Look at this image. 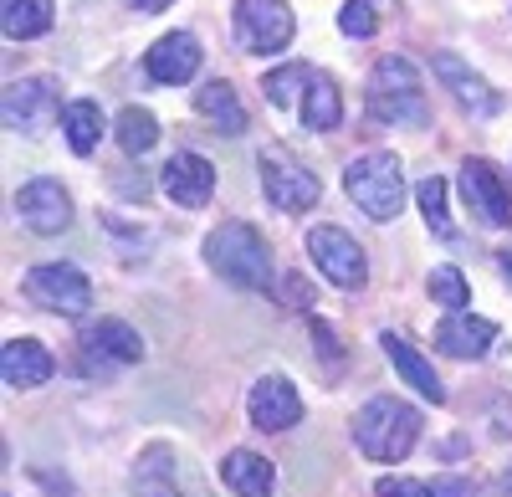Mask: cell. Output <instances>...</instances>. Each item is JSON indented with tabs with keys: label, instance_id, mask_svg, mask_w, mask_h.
<instances>
[{
	"label": "cell",
	"instance_id": "cell-1",
	"mask_svg": "<svg viewBox=\"0 0 512 497\" xmlns=\"http://www.w3.org/2000/svg\"><path fill=\"white\" fill-rule=\"evenodd\" d=\"M205 267L241 293H272V252L251 221H221L205 236Z\"/></svg>",
	"mask_w": 512,
	"mask_h": 497
},
{
	"label": "cell",
	"instance_id": "cell-2",
	"mask_svg": "<svg viewBox=\"0 0 512 497\" xmlns=\"http://www.w3.org/2000/svg\"><path fill=\"white\" fill-rule=\"evenodd\" d=\"M420 426H425V416L410 400L374 395V400H364V410L354 416V446L364 451L369 462H379V467H400L415 451V441H420Z\"/></svg>",
	"mask_w": 512,
	"mask_h": 497
},
{
	"label": "cell",
	"instance_id": "cell-3",
	"mask_svg": "<svg viewBox=\"0 0 512 497\" xmlns=\"http://www.w3.org/2000/svg\"><path fill=\"white\" fill-rule=\"evenodd\" d=\"M364 113H369V123H431L420 67L410 57H379L369 67Z\"/></svg>",
	"mask_w": 512,
	"mask_h": 497
},
{
	"label": "cell",
	"instance_id": "cell-4",
	"mask_svg": "<svg viewBox=\"0 0 512 497\" xmlns=\"http://www.w3.org/2000/svg\"><path fill=\"white\" fill-rule=\"evenodd\" d=\"M344 190L349 200L359 205V211L369 221H395L400 216V205H405V175H400V159L395 154H359L349 170H344Z\"/></svg>",
	"mask_w": 512,
	"mask_h": 497
},
{
	"label": "cell",
	"instance_id": "cell-5",
	"mask_svg": "<svg viewBox=\"0 0 512 497\" xmlns=\"http://www.w3.org/2000/svg\"><path fill=\"white\" fill-rule=\"evenodd\" d=\"M21 293L36 303V308H47V313H62V318H82L93 308V282L82 267L72 262H47V267H31L21 277Z\"/></svg>",
	"mask_w": 512,
	"mask_h": 497
},
{
	"label": "cell",
	"instance_id": "cell-6",
	"mask_svg": "<svg viewBox=\"0 0 512 497\" xmlns=\"http://www.w3.org/2000/svg\"><path fill=\"white\" fill-rule=\"evenodd\" d=\"M297 16L287 0H236V41L251 57H277L292 47Z\"/></svg>",
	"mask_w": 512,
	"mask_h": 497
},
{
	"label": "cell",
	"instance_id": "cell-7",
	"mask_svg": "<svg viewBox=\"0 0 512 497\" xmlns=\"http://www.w3.org/2000/svg\"><path fill=\"white\" fill-rule=\"evenodd\" d=\"M0 113H6V129H16V134H47L67 113L62 82L57 77H16L6 98H0Z\"/></svg>",
	"mask_w": 512,
	"mask_h": 497
},
{
	"label": "cell",
	"instance_id": "cell-8",
	"mask_svg": "<svg viewBox=\"0 0 512 497\" xmlns=\"http://www.w3.org/2000/svg\"><path fill=\"white\" fill-rule=\"evenodd\" d=\"M77 354L88 375H113V369H128L144 359V334L123 318H98L77 334Z\"/></svg>",
	"mask_w": 512,
	"mask_h": 497
},
{
	"label": "cell",
	"instance_id": "cell-9",
	"mask_svg": "<svg viewBox=\"0 0 512 497\" xmlns=\"http://www.w3.org/2000/svg\"><path fill=\"white\" fill-rule=\"evenodd\" d=\"M308 257H313V267H318L333 287H344V293H359L364 277H369L364 246H359L344 226H313V231H308Z\"/></svg>",
	"mask_w": 512,
	"mask_h": 497
},
{
	"label": "cell",
	"instance_id": "cell-10",
	"mask_svg": "<svg viewBox=\"0 0 512 497\" xmlns=\"http://www.w3.org/2000/svg\"><path fill=\"white\" fill-rule=\"evenodd\" d=\"M256 170H262L267 200L277 205V211H287V216L308 211V205H318V195H323L318 175L303 170V164H297L287 149H262V154H256Z\"/></svg>",
	"mask_w": 512,
	"mask_h": 497
},
{
	"label": "cell",
	"instance_id": "cell-11",
	"mask_svg": "<svg viewBox=\"0 0 512 497\" xmlns=\"http://www.w3.org/2000/svg\"><path fill=\"white\" fill-rule=\"evenodd\" d=\"M461 200L482 226H492V231L512 226V190H507V180L492 159H466L461 164Z\"/></svg>",
	"mask_w": 512,
	"mask_h": 497
},
{
	"label": "cell",
	"instance_id": "cell-12",
	"mask_svg": "<svg viewBox=\"0 0 512 497\" xmlns=\"http://www.w3.org/2000/svg\"><path fill=\"white\" fill-rule=\"evenodd\" d=\"M16 216L36 231V236H57L72 226V195L62 190V180L36 175L16 190Z\"/></svg>",
	"mask_w": 512,
	"mask_h": 497
},
{
	"label": "cell",
	"instance_id": "cell-13",
	"mask_svg": "<svg viewBox=\"0 0 512 497\" xmlns=\"http://www.w3.org/2000/svg\"><path fill=\"white\" fill-rule=\"evenodd\" d=\"M246 416L256 431H292L303 421V395H297L287 375H262L246 395Z\"/></svg>",
	"mask_w": 512,
	"mask_h": 497
},
{
	"label": "cell",
	"instance_id": "cell-14",
	"mask_svg": "<svg viewBox=\"0 0 512 497\" xmlns=\"http://www.w3.org/2000/svg\"><path fill=\"white\" fill-rule=\"evenodd\" d=\"M431 72L441 77V88H451V98L472 113V118H497V113H502V93L492 88L482 72L466 67L456 52H436V57H431Z\"/></svg>",
	"mask_w": 512,
	"mask_h": 497
},
{
	"label": "cell",
	"instance_id": "cell-15",
	"mask_svg": "<svg viewBox=\"0 0 512 497\" xmlns=\"http://www.w3.org/2000/svg\"><path fill=\"white\" fill-rule=\"evenodd\" d=\"M159 185H164V195L175 200V205H185V211H205L210 195H216V164H210L205 154L180 149L175 159L164 164Z\"/></svg>",
	"mask_w": 512,
	"mask_h": 497
},
{
	"label": "cell",
	"instance_id": "cell-16",
	"mask_svg": "<svg viewBox=\"0 0 512 497\" xmlns=\"http://www.w3.org/2000/svg\"><path fill=\"white\" fill-rule=\"evenodd\" d=\"M144 72H149V82H159V88H180V82H190L200 72V41L190 31L159 36L144 52Z\"/></svg>",
	"mask_w": 512,
	"mask_h": 497
},
{
	"label": "cell",
	"instance_id": "cell-17",
	"mask_svg": "<svg viewBox=\"0 0 512 497\" xmlns=\"http://www.w3.org/2000/svg\"><path fill=\"white\" fill-rule=\"evenodd\" d=\"M497 344V323L477 318V313H446L436 323V349L446 359H482Z\"/></svg>",
	"mask_w": 512,
	"mask_h": 497
},
{
	"label": "cell",
	"instance_id": "cell-18",
	"mask_svg": "<svg viewBox=\"0 0 512 497\" xmlns=\"http://www.w3.org/2000/svg\"><path fill=\"white\" fill-rule=\"evenodd\" d=\"M379 349L384 354H390V364L400 369V375H405V385L415 390V395H425V400H431V405H441L446 400V385H441V375H436V369H431V359H425L405 334H395V328H384V334H379Z\"/></svg>",
	"mask_w": 512,
	"mask_h": 497
},
{
	"label": "cell",
	"instance_id": "cell-19",
	"mask_svg": "<svg viewBox=\"0 0 512 497\" xmlns=\"http://www.w3.org/2000/svg\"><path fill=\"white\" fill-rule=\"evenodd\" d=\"M0 375H6L11 390H36L57 375V359L36 339H6V349H0Z\"/></svg>",
	"mask_w": 512,
	"mask_h": 497
},
{
	"label": "cell",
	"instance_id": "cell-20",
	"mask_svg": "<svg viewBox=\"0 0 512 497\" xmlns=\"http://www.w3.org/2000/svg\"><path fill=\"white\" fill-rule=\"evenodd\" d=\"M221 477H226V487H231L236 497H272V487H277V467L262 457V451H251V446L226 451Z\"/></svg>",
	"mask_w": 512,
	"mask_h": 497
},
{
	"label": "cell",
	"instance_id": "cell-21",
	"mask_svg": "<svg viewBox=\"0 0 512 497\" xmlns=\"http://www.w3.org/2000/svg\"><path fill=\"white\" fill-rule=\"evenodd\" d=\"M195 113L200 118H210L221 134H246V108H241V98H236V88L226 77H210V82H200L195 88Z\"/></svg>",
	"mask_w": 512,
	"mask_h": 497
},
{
	"label": "cell",
	"instance_id": "cell-22",
	"mask_svg": "<svg viewBox=\"0 0 512 497\" xmlns=\"http://www.w3.org/2000/svg\"><path fill=\"white\" fill-rule=\"evenodd\" d=\"M303 123L313 134H333L344 123V93L328 72H313L308 77V93H303Z\"/></svg>",
	"mask_w": 512,
	"mask_h": 497
},
{
	"label": "cell",
	"instance_id": "cell-23",
	"mask_svg": "<svg viewBox=\"0 0 512 497\" xmlns=\"http://www.w3.org/2000/svg\"><path fill=\"white\" fill-rule=\"evenodd\" d=\"M57 21L52 0H0V26H6L11 41H31V36H47Z\"/></svg>",
	"mask_w": 512,
	"mask_h": 497
},
{
	"label": "cell",
	"instance_id": "cell-24",
	"mask_svg": "<svg viewBox=\"0 0 512 497\" xmlns=\"http://www.w3.org/2000/svg\"><path fill=\"white\" fill-rule=\"evenodd\" d=\"M113 139H118V149H123L128 159H144V154L159 144V118H154L149 108H139V103H128V108L113 118Z\"/></svg>",
	"mask_w": 512,
	"mask_h": 497
},
{
	"label": "cell",
	"instance_id": "cell-25",
	"mask_svg": "<svg viewBox=\"0 0 512 497\" xmlns=\"http://www.w3.org/2000/svg\"><path fill=\"white\" fill-rule=\"evenodd\" d=\"M62 129H67L72 154L88 159V154L103 144V108H98L93 98H72V103H67V113H62Z\"/></svg>",
	"mask_w": 512,
	"mask_h": 497
},
{
	"label": "cell",
	"instance_id": "cell-26",
	"mask_svg": "<svg viewBox=\"0 0 512 497\" xmlns=\"http://www.w3.org/2000/svg\"><path fill=\"white\" fill-rule=\"evenodd\" d=\"M415 200H420V216H425V226H431V236L456 241V226H451V216H446V180H441V175H425V180L415 185Z\"/></svg>",
	"mask_w": 512,
	"mask_h": 497
},
{
	"label": "cell",
	"instance_id": "cell-27",
	"mask_svg": "<svg viewBox=\"0 0 512 497\" xmlns=\"http://www.w3.org/2000/svg\"><path fill=\"white\" fill-rule=\"evenodd\" d=\"M169 467H175V457H169L164 446H149L144 462L134 467V492L139 497H169Z\"/></svg>",
	"mask_w": 512,
	"mask_h": 497
},
{
	"label": "cell",
	"instance_id": "cell-28",
	"mask_svg": "<svg viewBox=\"0 0 512 497\" xmlns=\"http://www.w3.org/2000/svg\"><path fill=\"white\" fill-rule=\"evenodd\" d=\"M425 293H431L441 308H451V313H466V298H472V287H466L461 267H431V277H425Z\"/></svg>",
	"mask_w": 512,
	"mask_h": 497
},
{
	"label": "cell",
	"instance_id": "cell-29",
	"mask_svg": "<svg viewBox=\"0 0 512 497\" xmlns=\"http://www.w3.org/2000/svg\"><path fill=\"white\" fill-rule=\"evenodd\" d=\"M308 67L303 62H287V67H277V72H267L262 77V93H267V103H277V108H287L292 98H297V88H308Z\"/></svg>",
	"mask_w": 512,
	"mask_h": 497
},
{
	"label": "cell",
	"instance_id": "cell-30",
	"mask_svg": "<svg viewBox=\"0 0 512 497\" xmlns=\"http://www.w3.org/2000/svg\"><path fill=\"white\" fill-rule=\"evenodd\" d=\"M338 31L354 36V41H369L379 31V6H374V0H344V11H338Z\"/></svg>",
	"mask_w": 512,
	"mask_h": 497
},
{
	"label": "cell",
	"instance_id": "cell-31",
	"mask_svg": "<svg viewBox=\"0 0 512 497\" xmlns=\"http://www.w3.org/2000/svg\"><path fill=\"white\" fill-rule=\"evenodd\" d=\"M374 497H431V482H410V477H379Z\"/></svg>",
	"mask_w": 512,
	"mask_h": 497
},
{
	"label": "cell",
	"instance_id": "cell-32",
	"mask_svg": "<svg viewBox=\"0 0 512 497\" xmlns=\"http://www.w3.org/2000/svg\"><path fill=\"white\" fill-rule=\"evenodd\" d=\"M431 497H477V482L472 477H436Z\"/></svg>",
	"mask_w": 512,
	"mask_h": 497
},
{
	"label": "cell",
	"instance_id": "cell-33",
	"mask_svg": "<svg viewBox=\"0 0 512 497\" xmlns=\"http://www.w3.org/2000/svg\"><path fill=\"white\" fill-rule=\"evenodd\" d=\"M282 287H287V303H292V308H313V287H308L303 277H297V272H287V277H282Z\"/></svg>",
	"mask_w": 512,
	"mask_h": 497
},
{
	"label": "cell",
	"instance_id": "cell-34",
	"mask_svg": "<svg viewBox=\"0 0 512 497\" xmlns=\"http://www.w3.org/2000/svg\"><path fill=\"white\" fill-rule=\"evenodd\" d=\"M134 6H139V11H149V16H154V11H169V6H175V0H134Z\"/></svg>",
	"mask_w": 512,
	"mask_h": 497
},
{
	"label": "cell",
	"instance_id": "cell-35",
	"mask_svg": "<svg viewBox=\"0 0 512 497\" xmlns=\"http://www.w3.org/2000/svg\"><path fill=\"white\" fill-rule=\"evenodd\" d=\"M502 272H507V277H512V252H502Z\"/></svg>",
	"mask_w": 512,
	"mask_h": 497
}]
</instances>
